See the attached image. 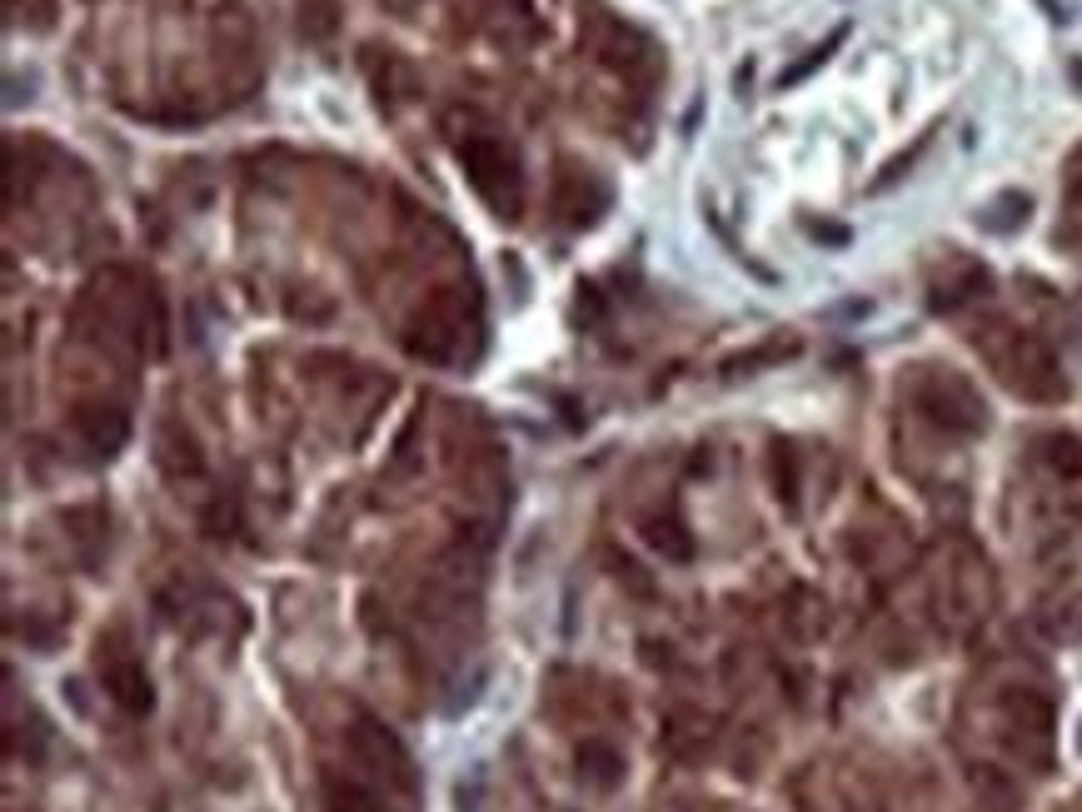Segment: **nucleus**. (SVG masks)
Listing matches in <instances>:
<instances>
[{"label":"nucleus","instance_id":"6","mask_svg":"<svg viewBox=\"0 0 1082 812\" xmlns=\"http://www.w3.org/2000/svg\"><path fill=\"white\" fill-rule=\"evenodd\" d=\"M644 539L654 543V549L663 553V559H693V539L683 533V523L679 519H649V529H644Z\"/></svg>","mask_w":1082,"mask_h":812},{"label":"nucleus","instance_id":"8","mask_svg":"<svg viewBox=\"0 0 1082 812\" xmlns=\"http://www.w3.org/2000/svg\"><path fill=\"white\" fill-rule=\"evenodd\" d=\"M844 35H848V31H834V35H828V41H823V45H813V55H808V60H799V66H789V70H783V76H779V86L789 90V86H799V80L808 76V70H818L823 60H828V55H834V45L844 41Z\"/></svg>","mask_w":1082,"mask_h":812},{"label":"nucleus","instance_id":"4","mask_svg":"<svg viewBox=\"0 0 1082 812\" xmlns=\"http://www.w3.org/2000/svg\"><path fill=\"white\" fill-rule=\"evenodd\" d=\"M579 772H584L594 788H614V782L624 778V758H618L614 743H599V737H589V743L579 747Z\"/></svg>","mask_w":1082,"mask_h":812},{"label":"nucleus","instance_id":"5","mask_svg":"<svg viewBox=\"0 0 1082 812\" xmlns=\"http://www.w3.org/2000/svg\"><path fill=\"white\" fill-rule=\"evenodd\" d=\"M325 802L330 812H379V798L355 778H325Z\"/></svg>","mask_w":1082,"mask_h":812},{"label":"nucleus","instance_id":"9","mask_svg":"<svg viewBox=\"0 0 1082 812\" xmlns=\"http://www.w3.org/2000/svg\"><path fill=\"white\" fill-rule=\"evenodd\" d=\"M773 469H779V498H789V504H793V484H799V474H793V454H789V449H779V454H773Z\"/></svg>","mask_w":1082,"mask_h":812},{"label":"nucleus","instance_id":"3","mask_svg":"<svg viewBox=\"0 0 1082 812\" xmlns=\"http://www.w3.org/2000/svg\"><path fill=\"white\" fill-rule=\"evenodd\" d=\"M100 678H105V693L115 698L125 713H150V678H145V668L135 658H100Z\"/></svg>","mask_w":1082,"mask_h":812},{"label":"nucleus","instance_id":"7","mask_svg":"<svg viewBox=\"0 0 1082 812\" xmlns=\"http://www.w3.org/2000/svg\"><path fill=\"white\" fill-rule=\"evenodd\" d=\"M1048 464L1058 469L1062 478H1082V439H1072V433H1048Z\"/></svg>","mask_w":1082,"mask_h":812},{"label":"nucleus","instance_id":"1","mask_svg":"<svg viewBox=\"0 0 1082 812\" xmlns=\"http://www.w3.org/2000/svg\"><path fill=\"white\" fill-rule=\"evenodd\" d=\"M978 345H983V354L993 359L997 374H1003L1017 394H1028V399H1062V394H1068L1052 354L1033 335H1017V329L1003 325L997 339H978Z\"/></svg>","mask_w":1082,"mask_h":812},{"label":"nucleus","instance_id":"2","mask_svg":"<svg viewBox=\"0 0 1082 812\" xmlns=\"http://www.w3.org/2000/svg\"><path fill=\"white\" fill-rule=\"evenodd\" d=\"M918 409L928 414V419H938L942 429H958V433L983 429V404H978V394L958 380H923L918 384Z\"/></svg>","mask_w":1082,"mask_h":812}]
</instances>
